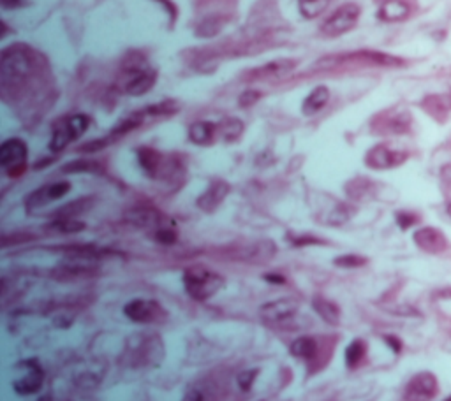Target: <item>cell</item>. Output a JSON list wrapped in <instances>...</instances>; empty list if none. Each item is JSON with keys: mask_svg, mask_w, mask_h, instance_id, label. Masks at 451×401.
<instances>
[{"mask_svg": "<svg viewBox=\"0 0 451 401\" xmlns=\"http://www.w3.org/2000/svg\"><path fill=\"white\" fill-rule=\"evenodd\" d=\"M92 199H80V200H74V203L67 204V206H63L62 210L58 211V215H56V218H76L78 215L83 213L85 210H87L88 206H90Z\"/></svg>", "mask_w": 451, "mask_h": 401, "instance_id": "obj_32", "label": "cell"}, {"mask_svg": "<svg viewBox=\"0 0 451 401\" xmlns=\"http://www.w3.org/2000/svg\"><path fill=\"white\" fill-rule=\"evenodd\" d=\"M51 231H58L62 234H69V232H78L81 229H85L83 222H78L76 218H56L51 225H49Z\"/></svg>", "mask_w": 451, "mask_h": 401, "instance_id": "obj_31", "label": "cell"}, {"mask_svg": "<svg viewBox=\"0 0 451 401\" xmlns=\"http://www.w3.org/2000/svg\"><path fill=\"white\" fill-rule=\"evenodd\" d=\"M411 9L404 0H386L379 9V18L384 21H402L409 16Z\"/></svg>", "mask_w": 451, "mask_h": 401, "instance_id": "obj_27", "label": "cell"}, {"mask_svg": "<svg viewBox=\"0 0 451 401\" xmlns=\"http://www.w3.org/2000/svg\"><path fill=\"white\" fill-rule=\"evenodd\" d=\"M366 357V343L362 340H354L345 348V364L349 368H358Z\"/></svg>", "mask_w": 451, "mask_h": 401, "instance_id": "obj_28", "label": "cell"}, {"mask_svg": "<svg viewBox=\"0 0 451 401\" xmlns=\"http://www.w3.org/2000/svg\"><path fill=\"white\" fill-rule=\"evenodd\" d=\"M2 6L6 9H14V7L23 6V0H2Z\"/></svg>", "mask_w": 451, "mask_h": 401, "instance_id": "obj_41", "label": "cell"}, {"mask_svg": "<svg viewBox=\"0 0 451 401\" xmlns=\"http://www.w3.org/2000/svg\"><path fill=\"white\" fill-rule=\"evenodd\" d=\"M157 81V70L148 65L147 60L136 58L127 62L120 72V84L122 90L129 95H143L152 90Z\"/></svg>", "mask_w": 451, "mask_h": 401, "instance_id": "obj_4", "label": "cell"}, {"mask_svg": "<svg viewBox=\"0 0 451 401\" xmlns=\"http://www.w3.org/2000/svg\"><path fill=\"white\" fill-rule=\"evenodd\" d=\"M266 280L277 281V284H284V278H282V276H275V274H268Z\"/></svg>", "mask_w": 451, "mask_h": 401, "instance_id": "obj_42", "label": "cell"}, {"mask_svg": "<svg viewBox=\"0 0 451 401\" xmlns=\"http://www.w3.org/2000/svg\"><path fill=\"white\" fill-rule=\"evenodd\" d=\"M66 172H80V171H99V164L94 160H76L70 162L63 167Z\"/></svg>", "mask_w": 451, "mask_h": 401, "instance_id": "obj_34", "label": "cell"}, {"mask_svg": "<svg viewBox=\"0 0 451 401\" xmlns=\"http://www.w3.org/2000/svg\"><path fill=\"white\" fill-rule=\"evenodd\" d=\"M330 2L331 0H298V9L303 18L314 20L328 9Z\"/></svg>", "mask_w": 451, "mask_h": 401, "instance_id": "obj_29", "label": "cell"}, {"mask_svg": "<svg viewBox=\"0 0 451 401\" xmlns=\"http://www.w3.org/2000/svg\"><path fill=\"white\" fill-rule=\"evenodd\" d=\"M69 190H70L69 182L48 183V185L34 190V192L25 199V206H27V210H39V208L46 206V204L53 203V200L62 199Z\"/></svg>", "mask_w": 451, "mask_h": 401, "instance_id": "obj_17", "label": "cell"}, {"mask_svg": "<svg viewBox=\"0 0 451 401\" xmlns=\"http://www.w3.org/2000/svg\"><path fill=\"white\" fill-rule=\"evenodd\" d=\"M183 285L187 294L196 301H206L224 285V278L204 266H190L183 271Z\"/></svg>", "mask_w": 451, "mask_h": 401, "instance_id": "obj_2", "label": "cell"}, {"mask_svg": "<svg viewBox=\"0 0 451 401\" xmlns=\"http://www.w3.org/2000/svg\"><path fill=\"white\" fill-rule=\"evenodd\" d=\"M447 215H450V218H451V204H450V206H447Z\"/></svg>", "mask_w": 451, "mask_h": 401, "instance_id": "obj_43", "label": "cell"}, {"mask_svg": "<svg viewBox=\"0 0 451 401\" xmlns=\"http://www.w3.org/2000/svg\"><path fill=\"white\" fill-rule=\"evenodd\" d=\"M137 158H140V165L143 167V171L150 178H161L169 182L173 178H180L183 172V164L180 162L178 157L164 155L161 151L154 150V148H140L137 150Z\"/></svg>", "mask_w": 451, "mask_h": 401, "instance_id": "obj_3", "label": "cell"}, {"mask_svg": "<svg viewBox=\"0 0 451 401\" xmlns=\"http://www.w3.org/2000/svg\"><path fill=\"white\" fill-rule=\"evenodd\" d=\"M298 305L295 299H280V301L268 303L261 308V315L268 324L275 327H289L295 320Z\"/></svg>", "mask_w": 451, "mask_h": 401, "instance_id": "obj_13", "label": "cell"}, {"mask_svg": "<svg viewBox=\"0 0 451 401\" xmlns=\"http://www.w3.org/2000/svg\"><path fill=\"white\" fill-rule=\"evenodd\" d=\"M292 243H295V245H319V243H323V239H317V238H314V236H302V238H295L292 239Z\"/></svg>", "mask_w": 451, "mask_h": 401, "instance_id": "obj_39", "label": "cell"}, {"mask_svg": "<svg viewBox=\"0 0 451 401\" xmlns=\"http://www.w3.org/2000/svg\"><path fill=\"white\" fill-rule=\"evenodd\" d=\"M123 313L132 322L137 324H161L168 317L166 310L157 301H152V299H132L125 305Z\"/></svg>", "mask_w": 451, "mask_h": 401, "instance_id": "obj_10", "label": "cell"}, {"mask_svg": "<svg viewBox=\"0 0 451 401\" xmlns=\"http://www.w3.org/2000/svg\"><path fill=\"white\" fill-rule=\"evenodd\" d=\"M27 373L23 376H20L18 380H14L13 387L18 394H34L41 389L42 380H44V373L39 368V364L35 361H27Z\"/></svg>", "mask_w": 451, "mask_h": 401, "instance_id": "obj_20", "label": "cell"}, {"mask_svg": "<svg viewBox=\"0 0 451 401\" xmlns=\"http://www.w3.org/2000/svg\"><path fill=\"white\" fill-rule=\"evenodd\" d=\"M183 401H204L203 393L199 389H190L189 393L183 396Z\"/></svg>", "mask_w": 451, "mask_h": 401, "instance_id": "obj_40", "label": "cell"}, {"mask_svg": "<svg viewBox=\"0 0 451 401\" xmlns=\"http://www.w3.org/2000/svg\"><path fill=\"white\" fill-rule=\"evenodd\" d=\"M259 91H256V90H247V91H243L242 95H240V106H242V108H249V106H252L254 102H257L259 101Z\"/></svg>", "mask_w": 451, "mask_h": 401, "instance_id": "obj_37", "label": "cell"}, {"mask_svg": "<svg viewBox=\"0 0 451 401\" xmlns=\"http://www.w3.org/2000/svg\"><path fill=\"white\" fill-rule=\"evenodd\" d=\"M335 264L340 267H359L363 264H366V259L359 255H342L335 259Z\"/></svg>", "mask_w": 451, "mask_h": 401, "instance_id": "obj_35", "label": "cell"}, {"mask_svg": "<svg viewBox=\"0 0 451 401\" xmlns=\"http://www.w3.org/2000/svg\"><path fill=\"white\" fill-rule=\"evenodd\" d=\"M129 359L134 366L154 364L157 359L162 357V343L157 336H140L137 343H129Z\"/></svg>", "mask_w": 451, "mask_h": 401, "instance_id": "obj_11", "label": "cell"}, {"mask_svg": "<svg viewBox=\"0 0 451 401\" xmlns=\"http://www.w3.org/2000/svg\"><path fill=\"white\" fill-rule=\"evenodd\" d=\"M295 67L296 62L291 58L273 60V62H268L264 65L252 69L250 72L245 74V77L252 81H278L288 77L295 70Z\"/></svg>", "mask_w": 451, "mask_h": 401, "instance_id": "obj_15", "label": "cell"}, {"mask_svg": "<svg viewBox=\"0 0 451 401\" xmlns=\"http://www.w3.org/2000/svg\"><path fill=\"white\" fill-rule=\"evenodd\" d=\"M224 255L236 262L263 264L275 255L273 241L261 239V241H243L229 245L224 248Z\"/></svg>", "mask_w": 451, "mask_h": 401, "instance_id": "obj_6", "label": "cell"}, {"mask_svg": "<svg viewBox=\"0 0 451 401\" xmlns=\"http://www.w3.org/2000/svg\"><path fill=\"white\" fill-rule=\"evenodd\" d=\"M409 155L405 151L400 150H393L388 144H377L372 150L366 153L365 162L369 167L372 169H391L397 167V165L404 164L407 160Z\"/></svg>", "mask_w": 451, "mask_h": 401, "instance_id": "obj_16", "label": "cell"}, {"mask_svg": "<svg viewBox=\"0 0 451 401\" xmlns=\"http://www.w3.org/2000/svg\"><path fill=\"white\" fill-rule=\"evenodd\" d=\"M312 306L321 319L326 320L331 326H337L338 320H340V308L333 301L323 298V295H316L312 301Z\"/></svg>", "mask_w": 451, "mask_h": 401, "instance_id": "obj_26", "label": "cell"}, {"mask_svg": "<svg viewBox=\"0 0 451 401\" xmlns=\"http://www.w3.org/2000/svg\"><path fill=\"white\" fill-rule=\"evenodd\" d=\"M412 118L407 111L386 115L381 120V132L383 134H404L411 129Z\"/></svg>", "mask_w": 451, "mask_h": 401, "instance_id": "obj_24", "label": "cell"}, {"mask_svg": "<svg viewBox=\"0 0 451 401\" xmlns=\"http://www.w3.org/2000/svg\"><path fill=\"white\" fill-rule=\"evenodd\" d=\"M90 127V116L87 115H69L55 123L49 139V150L53 153H58L63 148L69 146L73 141L83 136Z\"/></svg>", "mask_w": 451, "mask_h": 401, "instance_id": "obj_5", "label": "cell"}, {"mask_svg": "<svg viewBox=\"0 0 451 401\" xmlns=\"http://www.w3.org/2000/svg\"><path fill=\"white\" fill-rule=\"evenodd\" d=\"M218 134V125L211 122H196L190 125L189 137L194 144L199 146H210L215 141V136Z\"/></svg>", "mask_w": 451, "mask_h": 401, "instance_id": "obj_23", "label": "cell"}, {"mask_svg": "<svg viewBox=\"0 0 451 401\" xmlns=\"http://www.w3.org/2000/svg\"><path fill=\"white\" fill-rule=\"evenodd\" d=\"M349 193H351L352 197H356V199H359V197H365L366 193L370 192V189H372V183H370V179H354L352 183H349Z\"/></svg>", "mask_w": 451, "mask_h": 401, "instance_id": "obj_33", "label": "cell"}, {"mask_svg": "<svg viewBox=\"0 0 451 401\" xmlns=\"http://www.w3.org/2000/svg\"><path fill=\"white\" fill-rule=\"evenodd\" d=\"M127 218H129L134 225H137V227L154 231V238L155 234H159V232L164 231V229L175 227L171 218H168L166 215H162L161 211L154 210V208H134V210L129 211Z\"/></svg>", "mask_w": 451, "mask_h": 401, "instance_id": "obj_14", "label": "cell"}, {"mask_svg": "<svg viewBox=\"0 0 451 401\" xmlns=\"http://www.w3.org/2000/svg\"><path fill=\"white\" fill-rule=\"evenodd\" d=\"M42 62L39 53L23 44H13L4 49L0 58V74H2V90L6 94L9 88L21 87L27 81L34 79Z\"/></svg>", "mask_w": 451, "mask_h": 401, "instance_id": "obj_1", "label": "cell"}, {"mask_svg": "<svg viewBox=\"0 0 451 401\" xmlns=\"http://www.w3.org/2000/svg\"><path fill=\"white\" fill-rule=\"evenodd\" d=\"M414 243L423 250V252L428 253H440L444 250H447L450 241L444 236V232H440L435 227H423L419 231L414 232Z\"/></svg>", "mask_w": 451, "mask_h": 401, "instance_id": "obj_19", "label": "cell"}, {"mask_svg": "<svg viewBox=\"0 0 451 401\" xmlns=\"http://www.w3.org/2000/svg\"><path fill=\"white\" fill-rule=\"evenodd\" d=\"M400 67L404 65V60L398 56L388 55L381 51H356L347 53L338 58H331V67Z\"/></svg>", "mask_w": 451, "mask_h": 401, "instance_id": "obj_7", "label": "cell"}, {"mask_svg": "<svg viewBox=\"0 0 451 401\" xmlns=\"http://www.w3.org/2000/svg\"><path fill=\"white\" fill-rule=\"evenodd\" d=\"M328 101H330V90H328L326 87L314 88V90L307 95L305 101H303L302 104L303 115H316V113H319L321 109L328 104Z\"/></svg>", "mask_w": 451, "mask_h": 401, "instance_id": "obj_25", "label": "cell"}, {"mask_svg": "<svg viewBox=\"0 0 451 401\" xmlns=\"http://www.w3.org/2000/svg\"><path fill=\"white\" fill-rule=\"evenodd\" d=\"M359 13H362V9H359L358 4H344V6L338 7L337 11H333V13L324 20V23L321 25V32H323L326 37H338V35L347 34V32L352 30L354 25L358 23Z\"/></svg>", "mask_w": 451, "mask_h": 401, "instance_id": "obj_8", "label": "cell"}, {"mask_svg": "<svg viewBox=\"0 0 451 401\" xmlns=\"http://www.w3.org/2000/svg\"><path fill=\"white\" fill-rule=\"evenodd\" d=\"M27 155V144L20 137H11V139L4 141L2 146H0V165L11 178H16L25 171Z\"/></svg>", "mask_w": 451, "mask_h": 401, "instance_id": "obj_9", "label": "cell"}, {"mask_svg": "<svg viewBox=\"0 0 451 401\" xmlns=\"http://www.w3.org/2000/svg\"><path fill=\"white\" fill-rule=\"evenodd\" d=\"M439 390L437 378L428 371H421L412 376L405 386L404 401H430Z\"/></svg>", "mask_w": 451, "mask_h": 401, "instance_id": "obj_12", "label": "cell"}, {"mask_svg": "<svg viewBox=\"0 0 451 401\" xmlns=\"http://www.w3.org/2000/svg\"><path fill=\"white\" fill-rule=\"evenodd\" d=\"M256 373L257 371H245V373H242V375L238 376V383H240V387H242V389H249L250 387V383L254 382V378H256Z\"/></svg>", "mask_w": 451, "mask_h": 401, "instance_id": "obj_38", "label": "cell"}, {"mask_svg": "<svg viewBox=\"0 0 451 401\" xmlns=\"http://www.w3.org/2000/svg\"><path fill=\"white\" fill-rule=\"evenodd\" d=\"M421 108L437 122H444L451 111V95H426L421 102Z\"/></svg>", "mask_w": 451, "mask_h": 401, "instance_id": "obj_21", "label": "cell"}, {"mask_svg": "<svg viewBox=\"0 0 451 401\" xmlns=\"http://www.w3.org/2000/svg\"><path fill=\"white\" fill-rule=\"evenodd\" d=\"M419 217L414 213H409V211H402V213L397 215V222L402 229H409L411 225L418 224Z\"/></svg>", "mask_w": 451, "mask_h": 401, "instance_id": "obj_36", "label": "cell"}, {"mask_svg": "<svg viewBox=\"0 0 451 401\" xmlns=\"http://www.w3.org/2000/svg\"><path fill=\"white\" fill-rule=\"evenodd\" d=\"M243 132V122L238 118H226L224 122L218 125V134L224 137L226 141H236Z\"/></svg>", "mask_w": 451, "mask_h": 401, "instance_id": "obj_30", "label": "cell"}, {"mask_svg": "<svg viewBox=\"0 0 451 401\" xmlns=\"http://www.w3.org/2000/svg\"><path fill=\"white\" fill-rule=\"evenodd\" d=\"M291 354L305 361H317L321 354V343L312 336H299L292 341Z\"/></svg>", "mask_w": 451, "mask_h": 401, "instance_id": "obj_22", "label": "cell"}, {"mask_svg": "<svg viewBox=\"0 0 451 401\" xmlns=\"http://www.w3.org/2000/svg\"><path fill=\"white\" fill-rule=\"evenodd\" d=\"M229 190H231V186H229L228 182H224V179H214V182L208 185V189L201 193L199 199L196 200L197 208L203 210L204 213H211V211L217 210L222 204V200L228 197Z\"/></svg>", "mask_w": 451, "mask_h": 401, "instance_id": "obj_18", "label": "cell"}]
</instances>
